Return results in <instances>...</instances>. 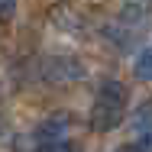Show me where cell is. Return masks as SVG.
Listing matches in <instances>:
<instances>
[{
	"instance_id": "obj_3",
	"label": "cell",
	"mask_w": 152,
	"mask_h": 152,
	"mask_svg": "<svg viewBox=\"0 0 152 152\" xmlns=\"http://www.w3.org/2000/svg\"><path fill=\"white\" fill-rule=\"evenodd\" d=\"M133 71H136V78H139V81H152V45H146V49L136 55Z\"/></svg>"
},
{
	"instance_id": "obj_2",
	"label": "cell",
	"mask_w": 152,
	"mask_h": 152,
	"mask_svg": "<svg viewBox=\"0 0 152 152\" xmlns=\"http://www.w3.org/2000/svg\"><path fill=\"white\" fill-rule=\"evenodd\" d=\"M129 126H133V129H139V136L152 133V97H149V100H142V104L133 110V117H129Z\"/></svg>"
},
{
	"instance_id": "obj_1",
	"label": "cell",
	"mask_w": 152,
	"mask_h": 152,
	"mask_svg": "<svg viewBox=\"0 0 152 152\" xmlns=\"http://www.w3.org/2000/svg\"><path fill=\"white\" fill-rule=\"evenodd\" d=\"M123 117H126V88L120 81H104L94 94L91 126L97 133H110L123 123Z\"/></svg>"
},
{
	"instance_id": "obj_5",
	"label": "cell",
	"mask_w": 152,
	"mask_h": 152,
	"mask_svg": "<svg viewBox=\"0 0 152 152\" xmlns=\"http://www.w3.org/2000/svg\"><path fill=\"white\" fill-rule=\"evenodd\" d=\"M13 7H16V0H0V13H3V20L13 16Z\"/></svg>"
},
{
	"instance_id": "obj_4",
	"label": "cell",
	"mask_w": 152,
	"mask_h": 152,
	"mask_svg": "<svg viewBox=\"0 0 152 152\" xmlns=\"http://www.w3.org/2000/svg\"><path fill=\"white\" fill-rule=\"evenodd\" d=\"M133 149H136V152H152V133H146V136H139V139L133 142Z\"/></svg>"
},
{
	"instance_id": "obj_6",
	"label": "cell",
	"mask_w": 152,
	"mask_h": 152,
	"mask_svg": "<svg viewBox=\"0 0 152 152\" xmlns=\"http://www.w3.org/2000/svg\"><path fill=\"white\" fill-rule=\"evenodd\" d=\"M120 152H136V149H133V146H123V149Z\"/></svg>"
}]
</instances>
